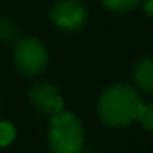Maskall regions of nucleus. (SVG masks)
Here are the masks:
<instances>
[{"label":"nucleus","mask_w":153,"mask_h":153,"mask_svg":"<svg viewBox=\"0 0 153 153\" xmlns=\"http://www.w3.org/2000/svg\"><path fill=\"white\" fill-rule=\"evenodd\" d=\"M87 7L78 0H58L51 9V22L61 31H76L87 22Z\"/></svg>","instance_id":"nucleus-4"},{"label":"nucleus","mask_w":153,"mask_h":153,"mask_svg":"<svg viewBox=\"0 0 153 153\" xmlns=\"http://www.w3.org/2000/svg\"><path fill=\"white\" fill-rule=\"evenodd\" d=\"M29 101L38 112H42L45 115H51V117L63 110V97H61V94L58 92L56 87H52L49 83L34 85L31 88V92H29Z\"/></svg>","instance_id":"nucleus-5"},{"label":"nucleus","mask_w":153,"mask_h":153,"mask_svg":"<svg viewBox=\"0 0 153 153\" xmlns=\"http://www.w3.org/2000/svg\"><path fill=\"white\" fill-rule=\"evenodd\" d=\"M18 36V27L15 25L13 20H0V40H6V42H11Z\"/></svg>","instance_id":"nucleus-9"},{"label":"nucleus","mask_w":153,"mask_h":153,"mask_svg":"<svg viewBox=\"0 0 153 153\" xmlns=\"http://www.w3.org/2000/svg\"><path fill=\"white\" fill-rule=\"evenodd\" d=\"M140 106L142 101L140 96L135 92V88L124 83H117L108 87L101 94L97 103V114L105 124L121 128L137 121Z\"/></svg>","instance_id":"nucleus-1"},{"label":"nucleus","mask_w":153,"mask_h":153,"mask_svg":"<svg viewBox=\"0 0 153 153\" xmlns=\"http://www.w3.org/2000/svg\"><path fill=\"white\" fill-rule=\"evenodd\" d=\"M49 144L54 153H78L85 144V131L81 121L72 112H58L51 119Z\"/></svg>","instance_id":"nucleus-2"},{"label":"nucleus","mask_w":153,"mask_h":153,"mask_svg":"<svg viewBox=\"0 0 153 153\" xmlns=\"http://www.w3.org/2000/svg\"><path fill=\"white\" fill-rule=\"evenodd\" d=\"M142 6H144V13L153 18V0H142Z\"/></svg>","instance_id":"nucleus-11"},{"label":"nucleus","mask_w":153,"mask_h":153,"mask_svg":"<svg viewBox=\"0 0 153 153\" xmlns=\"http://www.w3.org/2000/svg\"><path fill=\"white\" fill-rule=\"evenodd\" d=\"M78 153H81V151H78Z\"/></svg>","instance_id":"nucleus-12"},{"label":"nucleus","mask_w":153,"mask_h":153,"mask_svg":"<svg viewBox=\"0 0 153 153\" xmlns=\"http://www.w3.org/2000/svg\"><path fill=\"white\" fill-rule=\"evenodd\" d=\"M49 54L45 45L36 38H22L15 45V65L25 76H38L47 68Z\"/></svg>","instance_id":"nucleus-3"},{"label":"nucleus","mask_w":153,"mask_h":153,"mask_svg":"<svg viewBox=\"0 0 153 153\" xmlns=\"http://www.w3.org/2000/svg\"><path fill=\"white\" fill-rule=\"evenodd\" d=\"M140 0H101V4L110 9V11H115V13H126V11H131L133 7L139 6Z\"/></svg>","instance_id":"nucleus-7"},{"label":"nucleus","mask_w":153,"mask_h":153,"mask_svg":"<svg viewBox=\"0 0 153 153\" xmlns=\"http://www.w3.org/2000/svg\"><path fill=\"white\" fill-rule=\"evenodd\" d=\"M137 121H139V123L148 130V131H151V133H153V103H148V105H144V103H142Z\"/></svg>","instance_id":"nucleus-8"},{"label":"nucleus","mask_w":153,"mask_h":153,"mask_svg":"<svg viewBox=\"0 0 153 153\" xmlns=\"http://www.w3.org/2000/svg\"><path fill=\"white\" fill-rule=\"evenodd\" d=\"M133 81L144 94H153V59L144 58L133 68Z\"/></svg>","instance_id":"nucleus-6"},{"label":"nucleus","mask_w":153,"mask_h":153,"mask_svg":"<svg viewBox=\"0 0 153 153\" xmlns=\"http://www.w3.org/2000/svg\"><path fill=\"white\" fill-rule=\"evenodd\" d=\"M15 126L9 123H0V148H6L15 139Z\"/></svg>","instance_id":"nucleus-10"}]
</instances>
